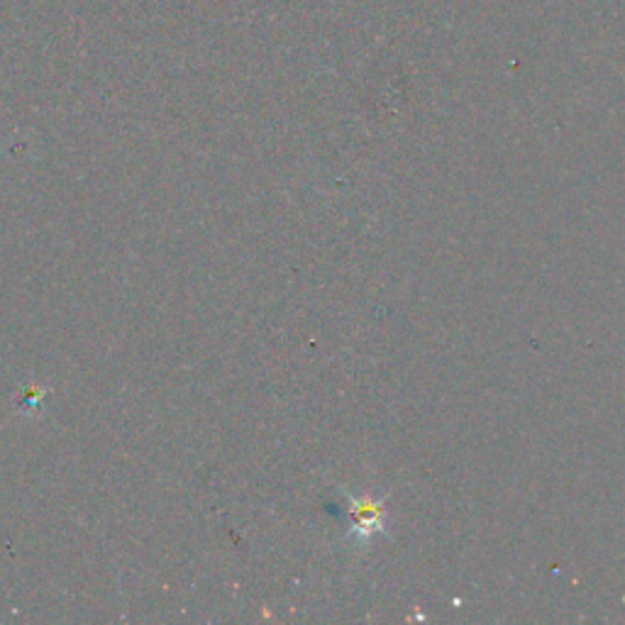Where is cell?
Wrapping results in <instances>:
<instances>
[{"label": "cell", "instance_id": "cell-1", "mask_svg": "<svg viewBox=\"0 0 625 625\" xmlns=\"http://www.w3.org/2000/svg\"><path fill=\"white\" fill-rule=\"evenodd\" d=\"M350 518V535L359 540H367L379 530H384V506L369 499V496H350Z\"/></svg>", "mask_w": 625, "mask_h": 625}]
</instances>
